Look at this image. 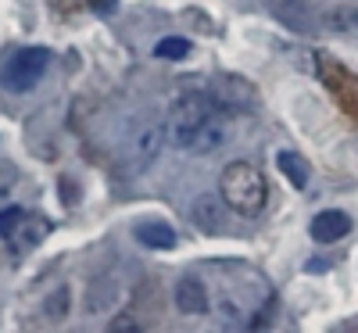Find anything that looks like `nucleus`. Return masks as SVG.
<instances>
[{"label":"nucleus","instance_id":"8","mask_svg":"<svg viewBox=\"0 0 358 333\" xmlns=\"http://www.w3.org/2000/svg\"><path fill=\"white\" fill-rule=\"evenodd\" d=\"M190 219L194 226H201L208 236H215L222 233V194H201L194 204H190Z\"/></svg>","mask_w":358,"mask_h":333},{"label":"nucleus","instance_id":"2","mask_svg":"<svg viewBox=\"0 0 358 333\" xmlns=\"http://www.w3.org/2000/svg\"><path fill=\"white\" fill-rule=\"evenodd\" d=\"M212 115H219L215 101L208 94H197V90H187V94H179L169 108V122H165V133H169V143L179 147V150H190L197 129L208 122Z\"/></svg>","mask_w":358,"mask_h":333},{"label":"nucleus","instance_id":"3","mask_svg":"<svg viewBox=\"0 0 358 333\" xmlns=\"http://www.w3.org/2000/svg\"><path fill=\"white\" fill-rule=\"evenodd\" d=\"M50 65V50L47 47H22L8 57L4 72H0V83H4V90H11V94H29L47 72Z\"/></svg>","mask_w":358,"mask_h":333},{"label":"nucleus","instance_id":"10","mask_svg":"<svg viewBox=\"0 0 358 333\" xmlns=\"http://www.w3.org/2000/svg\"><path fill=\"white\" fill-rule=\"evenodd\" d=\"M208 290L197 276H183L176 283V309L183 312V316H208Z\"/></svg>","mask_w":358,"mask_h":333},{"label":"nucleus","instance_id":"5","mask_svg":"<svg viewBox=\"0 0 358 333\" xmlns=\"http://www.w3.org/2000/svg\"><path fill=\"white\" fill-rule=\"evenodd\" d=\"M262 4L280 25H287L290 33H312L319 25V11L308 0H262Z\"/></svg>","mask_w":358,"mask_h":333},{"label":"nucleus","instance_id":"7","mask_svg":"<svg viewBox=\"0 0 358 333\" xmlns=\"http://www.w3.org/2000/svg\"><path fill=\"white\" fill-rule=\"evenodd\" d=\"M312 240L315 244H337V240H344L351 233V215H344V211L330 208V211H319V215L312 219L308 226Z\"/></svg>","mask_w":358,"mask_h":333},{"label":"nucleus","instance_id":"20","mask_svg":"<svg viewBox=\"0 0 358 333\" xmlns=\"http://www.w3.org/2000/svg\"><path fill=\"white\" fill-rule=\"evenodd\" d=\"M111 330H136V323H133V319H115Z\"/></svg>","mask_w":358,"mask_h":333},{"label":"nucleus","instance_id":"11","mask_svg":"<svg viewBox=\"0 0 358 333\" xmlns=\"http://www.w3.org/2000/svg\"><path fill=\"white\" fill-rule=\"evenodd\" d=\"M165 140H169L165 126H151V129H143V133L136 136V147H133L129 165H133L136 172H143L147 165H151V162L158 158V150H162V143H165Z\"/></svg>","mask_w":358,"mask_h":333},{"label":"nucleus","instance_id":"14","mask_svg":"<svg viewBox=\"0 0 358 333\" xmlns=\"http://www.w3.org/2000/svg\"><path fill=\"white\" fill-rule=\"evenodd\" d=\"M276 169L290 179V187H297V190L308 187V162L301 155H294V150H280V155H276Z\"/></svg>","mask_w":358,"mask_h":333},{"label":"nucleus","instance_id":"17","mask_svg":"<svg viewBox=\"0 0 358 333\" xmlns=\"http://www.w3.org/2000/svg\"><path fill=\"white\" fill-rule=\"evenodd\" d=\"M330 25L334 29H358V8H337V11H330Z\"/></svg>","mask_w":358,"mask_h":333},{"label":"nucleus","instance_id":"1","mask_svg":"<svg viewBox=\"0 0 358 333\" xmlns=\"http://www.w3.org/2000/svg\"><path fill=\"white\" fill-rule=\"evenodd\" d=\"M219 194H222V204L233 208L236 215H258L268 201V183L265 176L251 165V162H233L222 169V183H219Z\"/></svg>","mask_w":358,"mask_h":333},{"label":"nucleus","instance_id":"12","mask_svg":"<svg viewBox=\"0 0 358 333\" xmlns=\"http://www.w3.org/2000/svg\"><path fill=\"white\" fill-rule=\"evenodd\" d=\"M222 143H226V122H222V115H212L197 129V136L190 143V155H212V150H219Z\"/></svg>","mask_w":358,"mask_h":333},{"label":"nucleus","instance_id":"13","mask_svg":"<svg viewBox=\"0 0 358 333\" xmlns=\"http://www.w3.org/2000/svg\"><path fill=\"white\" fill-rule=\"evenodd\" d=\"M136 240L143 248L165 251V248H176V229L165 222H143V226H136Z\"/></svg>","mask_w":358,"mask_h":333},{"label":"nucleus","instance_id":"9","mask_svg":"<svg viewBox=\"0 0 358 333\" xmlns=\"http://www.w3.org/2000/svg\"><path fill=\"white\" fill-rule=\"evenodd\" d=\"M118 297H122V287L118 280L111 276H97L94 283L86 287V316H104L118 305Z\"/></svg>","mask_w":358,"mask_h":333},{"label":"nucleus","instance_id":"4","mask_svg":"<svg viewBox=\"0 0 358 333\" xmlns=\"http://www.w3.org/2000/svg\"><path fill=\"white\" fill-rule=\"evenodd\" d=\"M208 97L215 101L219 111H233V115H248L258 108V90L255 83H248L236 72H219L212 83H208Z\"/></svg>","mask_w":358,"mask_h":333},{"label":"nucleus","instance_id":"16","mask_svg":"<svg viewBox=\"0 0 358 333\" xmlns=\"http://www.w3.org/2000/svg\"><path fill=\"white\" fill-rule=\"evenodd\" d=\"M65 312H69V287H57L54 297L47 301V319L57 323V319H65Z\"/></svg>","mask_w":358,"mask_h":333},{"label":"nucleus","instance_id":"19","mask_svg":"<svg viewBox=\"0 0 358 333\" xmlns=\"http://www.w3.org/2000/svg\"><path fill=\"white\" fill-rule=\"evenodd\" d=\"M90 8H94L101 18H108V15H115V11H118V0H90Z\"/></svg>","mask_w":358,"mask_h":333},{"label":"nucleus","instance_id":"18","mask_svg":"<svg viewBox=\"0 0 358 333\" xmlns=\"http://www.w3.org/2000/svg\"><path fill=\"white\" fill-rule=\"evenodd\" d=\"M18 219H22V208H4V211H0V240H4V236L15 229Z\"/></svg>","mask_w":358,"mask_h":333},{"label":"nucleus","instance_id":"15","mask_svg":"<svg viewBox=\"0 0 358 333\" xmlns=\"http://www.w3.org/2000/svg\"><path fill=\"white\" fill-rule=\"evenodd\" d=\"M187 54H190V40H183V36H165L155 47V57H162V62H183Z\"/></svg>","mask_w":358,"mask_h":333},{"label":"nucleus","instance_id":"6","mask_svg":"<svg viewBox=\"0 0 358 333\" xmlns=\"http://www.w3.org/2000/svg\"><path fill=\"white\" fill-rule=\"evenodd\" d=\"M47 233H50V222L43 215H29V211H22V219L15 222V229L4 240H8V248L15 255H25V251H33L36 244H43Z\"/></svg>","mask_w":358,"mask_h":333}]
</instances>
